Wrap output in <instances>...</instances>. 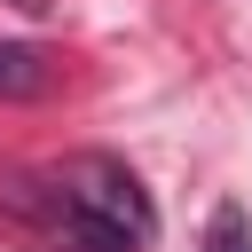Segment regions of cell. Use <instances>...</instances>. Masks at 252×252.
Returning <instances> with one entry per match:
<instances>
[{
  "label": "cell",
  "instance_id": "cell-4",
  "mask_svg": "<svg viewBox=\"0 0 252 252\" xmlns=\"http://www.w3.org/2000/svg\"><path fill=\"white\" fill-rule=\"evenodd\" d=\"M16 8H32V16H39V8H47V0H16Z\"/></svg>",
  "mask_w": 252,
  "mask_h": 252
},
{
  "label": "cell",
  "instance_id": "cell-3",
  "mask_svg": "<svg viewBox=\"0 0 252 252\" xmlns=\"http://www.w3.org/2000/svg\"><path fill=\"white\" fill-rule=\"evenodd\" d=\"M205 252H252V236H244V213H236V205H220V213H213Z\"/></svg>",
  "mask_w": 252,
  "mask_h": 252
},
{
  "label": "cell",
  "instance_id": "cell-2",
  "mask_svg": "<svg viewBox=\"0 0 252 252\" xmlns=\"http://www.w3.org/2000/svg\"><path fill=\"white\" fill-rule=\"evenodd\" d=\"M55 87V63L39 55V47H24V39H0V94L8 102H32V94H47Z\"/></svg>",
  "mask_w": 252,
  "mask_h": 252
},
{
  "label": "cell",
  "instance_id": "cell-1",
  "mask_svg": "<svg viewBox=\"0 0 252 252\" xmlns=\"http://www.w3.org/2000/svg\"><path fill=\"white\" fill-rule=\"evenodd\" d=\"M63 197L71 205H87L94 220H110L118 236H134V244H150V228H158V213H150V197H142V181L118 165V158H71L63 173Z\"/></svg>",
  "mask_w": 252,
  "mask_h": 252
}]
</instances>
